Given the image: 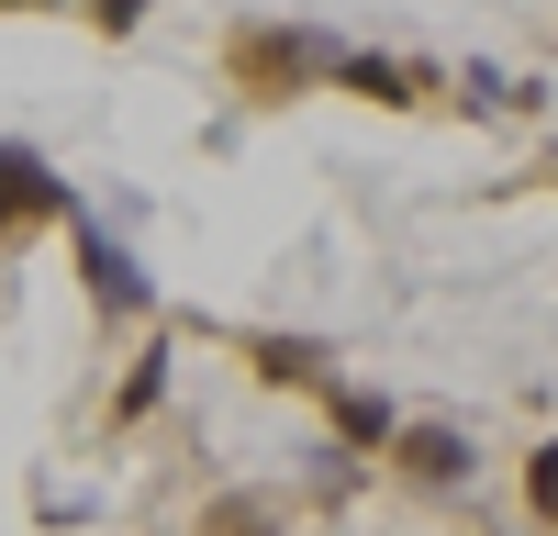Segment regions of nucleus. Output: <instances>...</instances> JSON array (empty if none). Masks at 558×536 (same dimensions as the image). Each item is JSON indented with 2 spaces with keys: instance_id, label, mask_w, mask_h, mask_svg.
<instances>
[{
  "instance_id": "f257e3e1",
  "label": "nucleus",
  "mask_w": 558,
  "mask_h": 536,
  "mask_svg": "<svg viewBox=\"0 0 558 536\" xmlns=\"http://www.w3.org/2000/svg\"><path fill=\"white\" fill-rule=\"evenodd\" d=\"M45 202H57V179H45L23 146H0V212H45Z\"/></svg>"
},
{
  "instance_id": "f03ea898",
  "label": "nucleus",
  "mask_w": 558,
  "mask_h": 536,
  "mask_svg": "<svg viewBox=\"0 0 558 536\" xmlns=\"http://www.w3.org/2000/svg\"><path fill=\"white\" fill-rule=\"evenodd\" d=\"M89 291H101V302H123V313L146 302V280H134V257H123L112 235H89Z\"/></svg>"
},
{
  "instance_id": "7ed1b4c3",
  "label": "nucleus",
  "mask_w": 558,
  "mask_h": 536,
  "mask_svg": "<svg viewBox=\"0 0 558 536\" xmlns=\"http://www.w3.org/2000/svg\"><path fill=\"white\" fill-rule=\"evenodd\" d=\"M413 470H425V480H458V436H413Z\"/></svg>"
},
{
  "instance_id": "20e7f679",
  "label": "nucleus",
  "mask_w": 558,
  "mask_h": 536,
  "mask_svg": "<svg viewBox=\"0 0 558 536\" xmlns=\"http://www.w3.org/2000/svg\"><path fill=\"white\" fill-rule=\"evenodd\" d=\"M536 503H558V447H547V459H536Z\"/></svg>"
},
{
  "instance_id": "39448f33",
  "label": "nucleus",
  "mask_w": 558,
  "mask_h": 536,
  "mask_svg": "<svg viewBox=\"0 0 558 536\" xmlns=\"http://www.w3.org/2000/svg\"><path fill=\"white\" fill-rule=\"evenodd\" d=\"M134 12H146V0H101V23H134Z\"/></svg>"
}]
</instances>
